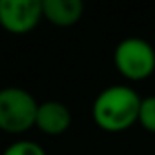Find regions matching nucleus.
I'll return each mask as SVG.
<instances>
[{
    "label": "nucleus",
    "mask_w": 155,
    "mask_h": 155,
    "mask_svg": "<svg viewBox=\"0 0 155 155\" xmlns=\"http://www.w3.org/2000/svg\"><path fill=\"white\" fill-rule=\"evenodd\" d=\"M139 93L126 84H113L104 88L91 106L95 124L110 133H120L139 122L140 110Z\"/></svg>",
    "instance_id": "obj_1"
},
{
    "label": "nucleus",
    "mask_w": 155,
    "mask_h": 155,
    "mask_svg": "<svg viewBox=\"0 0 155 155\" xmlns=\"http://www.w3.org/2000/svg\"><path fill=\"white\" fill-rule=\"evenodd\" d=\"M38 102L35 97L22 88H2L0 90V130L18 135L35 126Z\"/></svg>",
    "instance_id": "obj_2"
},
{
    "label": "nucleus",
    "mask_w": 155,
    "mask_h": 155,
    "mask_svg": "<svg viewBox=\"0 0 155 155\" xmlns=\"http://www.w3.org/2000/svg\"><path fill=\"white\" fill-rule=\"evenodd\" d=\"M113 62L124 79L139 82L155 71V49L146 38L128 37L115 46Z\"/></svg>",
    "instance_id": "obj_3"
},
{
    "label": "nucleus",
    "mask_w": 155,
    "mask_h": 155,
    "mask_svg": "<svg viewBox=\"0 0 155 155\" xmlns=\"http://www.w3.org/2000/svg\"><path fill=\"white\" fill-rule=\"evenodd\" d=\"M42 15V0H0V26L11 35L33 31Z\"/></svg>",
    "instance_id": "obj_4"
},
{
    "label": "nucleus",
    "mask_w": 155,
    "mask_h": 155,
    "mask_svg": "<svg viewBox=\"0 0 155 155\" xmlns=\"http://www.w3.org/2000/svg\"><path fill=\"white\" fill-rule=\"evenodd\" d=\"M35 126L46 135H62L71 126V111L60 101H46L38 104Z\"/></svg>",
    "instance_id": "obj_5"
},
{
    "label": "nucleus",
    "mask_w": 155,
    "mask_h": 155,
    "mask_svg": "<svg viewBox=\"0 0 155 155\" xmlns=\"http://www.w3.org/2000/svg\"><path fill=\"white\" fill-rule=\"evenodd\" d=\"M84 4L81 0H42V15L58 28H69L82 18Z\"/></svg>",
    "instance_id": "obj_6"
},
{
    "label": "nucleus",
    "mask_w": 155,
    "mask_h": 155,
    "mask_svg": "<svg viewBox=\"0 0 155 155\" xmlns=\"http://www.w3.org/2000/svg\"><path fill=\"white\" fill-rule=\"evenodd\" d=\"M139 124L146 131L155 133V95L142 97L139 110Z\"/></svg>",
    "instance_id": "obj_7"
},
{
    "label": "nucleus",
    "mask_w": 155,
    "mask_h": 155,
    "mask_svg": "<svg viewBox=\"0 0 155 155\" xmlns=\"http://www.w3.org/2000/svg\"><path fill=\"white\" fill-rule=\"evenodd\" d=\"M2 155H46L44 148L33 140H17L9 144Z\"/></svg>",
    "instance_id": "obj_8"
}]
</instances>
